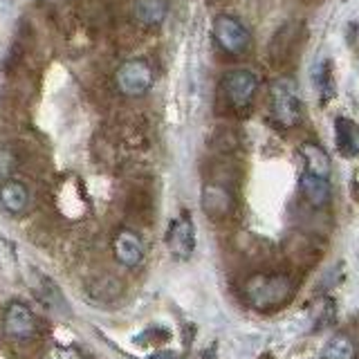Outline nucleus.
Listing matches in <instances>:
<instances>
[{"instance_id": "nucleus-1", "label": "nucleus", "mask_w": 359, "mask_h": 359, "mask_svg": "<svg viewBox=\"0 0 359 359\" xmlns=\"http://www.w3.org/2000/svg\"><path fill=\"white\" fill-rule=\"evenodd\" d=\"M297 283L285 272H256L245 278L243 299L256 312H274L294 299Z\"/></svg>"}, {"instance_id": "nucleus-19", "label": "nucleus", "mask_w": 359, "mask_h": 359, "mask_svg": "<svg viewBox=\"0 0 359 359\" xmlns=\"http://www.w3.org/2000/svg\"><path fill=\"white\" fill-rule=\"evenodd\" d=\"M314 86H317L321 95V104H328V99L334 95V79H332V70L328 61L319 63V67L314 70Z\"/></svg>"}, {"instance_id": "nucleus-17", "label": "nucleus", "mask_w": 359, "mask_h": 359, "mask_svg": "<svg viewBox=\"0 0 359 359\" xmlns=\"http://www.w3.org/2000/svg\"><path fill=\"white\" fill-rule=\"evenodd\" d=\"M321 359H357L355 339L346 332H337L330 337V341L323 346Z\"/></svg>"}, {"instance_id": "nucleus-7", "label": "nucleus", "mask_w": 359, "mask_h": 359, "mask_svg": "<svg viewBox=\"0 0 359 359\" xmlns=\"http://www.w3.org/2000/svg\"><path fill=\"white\" fill-rule=\"evenodd\" d=\"M222 95L227 104L236 110L252 106L258 90V76L252 70H229L220 81Z\"/></svg>"}, {"instance_id": "nucleus-12", "label": "nucleus", "mask_w": 359, "mask_h": 359, "mask_svg": "<svg viewBox=\"0 0 359 359\" xmlns=\"http://www.w3.org/2000/svg\"><path fill=\"white\" fill-rule=\"evenodd\" d=\"M299 189H301V198L306 200V205L312 209H323L330 205V182L328 177H319L314 173L303 171L299 180Z\"/></svg>"}, {"instance_id": "nucleus-14", "label": "nucleus", "mask_w": 359, "mask_h": 359, "mask_svg": "<svg viewBox=\"0 0 359 359\" xmlns=\"http://www.w3.org/2000/svg\"><path fill=\"white\" fill-rule=\"evenodd\" d=\"M287 256L292 258V263L297 265H312L314 261H319V250L314 245L312 238H308L306 233H294L290 236L285 243Z\"/></svg>"}, {"instance_id": "nucleus-15", "label": "nucleus", "mask_w": 359, "mask_h": 359, "mask_svg": "<svg viewBox=\"0 0 359 359\" xmlns=\"http://www.w3.org/2000/svg\"><path fill=\"white\" fill-rule=\"evenodd\" d=\"M334 135H337V149H339L344 157H355L359 153V128L351 119L337 117Z\"/></svg>"}, {"instance_id": "nucleus-5", "label": "nucleus", "mask_w": 359, "mask_h": 359, "mask_svg": "<svg viewBox=\"0 0 359 359\" xmlns=\"http://www.w3.org/2000/svg\"><path fill=\"white\" fill-rule=\"evenodd\" d=\"M269 108H272V119L280 128H294L301 123V117H303L301 99L290 81H276L272 86Z\"/></svg>"}, {"instance_id": "nucleus-22", "label": "nucleus", "mask_w": 359, "mask_h": 359, "mask_svg": "<svg viewBox=\"0 0 359 359\" xmlns=\"http://www.w3.org/2000/svg\"><path fill=\"white\" fill-rule=\"evenodd\" d=\"M149 359H180V355L173 353V351H157V353H153Z\"/></svg>"}, {"instance_id": "nucleus-8", "label": "nucleus", "mask_w": 359, "mask_h": 359, "mask_svg": "<svg viewBox=\"0 0 359 359\" xmlns=\"http://www.w3.org/2000/svg\"><path fill=\"white\" fill-rule=\"evenodd\" d=\"M200 205L202 211L207 213V218L211 220H227L233 209H236V198L231 194V189L222 182H207L202 187V196H200Z\"/></svg>"}, {"instance_id": "nucleus-9", "label": "nucleus", "mask_w": 359, "mask_h": 359, "mask_svg": "<svg viewBox=\"0 0 359 359\" xmlns=\"http://www.w3.org/2000/svg\"><path fill=\"white\" fill-rule=\"evenodd\" d=\"M166 247L177 261H187L191 258L196 250V227L194 220L187 211H182L180 216L171 222V227L166 231Z\"/></svg>"}, {"instance_id": "nucleus-18", "label": "nucleus", "mask_w": 359, "mask_h": 359, "mask_svg": "<svg viewBox=\"0 0 359 359\" xmlns=\"http://www.w3.org/2000/svg\"><path fill=\"white\" fill-rule=\"evenodd\" d=\"M41 283L43 285H39L36 287V294H39V299L45 303L48 308H52V310H63V312H67V306H65V301H63V297H61V292H59V287H56L50 278H45V276H41Z\"/></svg>"}, {"instance_id": "nucleus-20", "label": "nucleus", "mask_w": 359, "mask_h": 359, "mask_svg": "<svg viewBox=\"0 0 359 359\" xmlns=\"http://www.w3.org/2000/svg\"><path fill=\"white\" fill-rule=\"evenodd\" d=\"M14 168H16V155L9 149H0V182L11 177Z\"/></svg>"}, {"instance_id": "nucleus-11", "label": "nucleus", "mask_w": 359, "mask_h": 359, "mask_svg": "<svg viewBox=\"0 0 359 359\" xmlns=\"http://www.w3.org/2000/svg\"><path fill=\"white\" fill-rule=\"evenodd\" d=\"M29 189L20 180H3L0 182V209L11 213V216H20L29 209Z\"/></svg>"}, {"instance_id": "nucleus-6", "label": "nucleus", "mask_w": 359, "mask_h": 359, "mask_svg": "<svg viewBox=\"0 0 359 359\" xmlns=\"http://www.w3.org/2000/svg\"><path fill=\"white\" fill-rule=\"evenodd\" d=\"M39 330L36 314L22 301H11L3 312V334L9 341H29Z\"/></svg>"}, {"instance_id": "nucleus-2", "label": "nucleus", "mask_w": 359, "mask_h": 359, "mask_svg": "<svg viewBox=\"0 0 359 359\" xmlns=\"http://www.w3.org/2000/svg\"><path fill=\"white\" fill-rule=\"evenodd\" d=\"M301 43H303V22L301 20H287L283 22L267 43V56L269 63L278 70L290 67L301 54Z\"/></svg>"}, {"instance_id": "nucleus-10", "label": "nucleus", "mask_w": 359, "mask_h": 359, "mask_svg": "<svg viewBox=\"0 0 359 359\" xmlns=\"http://www.w3.org/2000/svg\"><path fill=\"white\" fill-rule=\"evenodd\" d=\"M112 254L123 267H137L144 261V241L137 231L121 227L112 238Z\"/></svg>"}, {"instance_id": "nucleus-16", "label": "nucleus", "mask_w": 359, "mask_h": 359, "mask_svg": "<svg viewBox=\"0 0 359 359\" xmlns=\"http://www.w3.org/2000/svg\"><path fill=\"white\" fill-rule=\"evenodd\" d=\"M168 11V0H135V18L144 27H160Z\"/></svg>"}, {"instance_id": "nucleus-4", "label": "nucleus", "mask_w": 359, "mask_h": 359, "mask_svg": "<svg viewBox=\"0 0 359 359\" xmlns=\"http://www.w3.org/2000/svg\"><path fill=\"white\" fill-rule=\"evenodd\" d=\"M155 83L153 65L146 59L123 61L115 72V86L123 97H144Z\"/></svg>"}, {"instance_id": "nucleus-13", "label": "nucleus", "mask_w": 359, "mask_h": 359, "mask_svg": "<svg viewBox=\"0 0 359 359\" xmlns=\"http://www.w3.org/2000/svg\"><path fill=\"white\" fill-rule=\"evenodd\" d=\"M303 162H306V171L314 173L319 177H330L332 164H330V155L323 151V146H319L317 142H303L299 146Z\"/></svg>"}, {"instance_id": "nucleus-3", "label": "nucleus", "mask_w": 359, "mask_h": 359, "mask_svg": "<svg viewBox=\"0 0 359 359\" xmlns=\"http://www.w3.org/2000/svg\"><path fill=\"white\" fill-rule=\"evenodd\" d=\"M211 34L213 41L218 43V48L227 54H245L250 50V29L245 27V22L241 18H236L233 14H218L211 22Z\"/></svg>"}, {"instance_id": "nucleus-21", "label": "nucleus", "mask_w": 359, "mask_h": 359, "mask_svg": "<svg viewBox=\"0 0 359 359\" xmlns=\"http://www.w3.org/2000/svg\"><path fill=\"white\" fill-rule=\"evenodd\" d=\"M45 359H83V355L72 346H54L50 348V353L45 355Z\"/></svg>"}]
</instances>
